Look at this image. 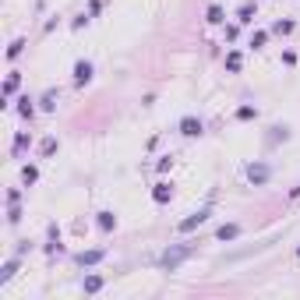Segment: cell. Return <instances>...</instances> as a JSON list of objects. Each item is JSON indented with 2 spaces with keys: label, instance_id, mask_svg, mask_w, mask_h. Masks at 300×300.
Listing matches in <instances>:
<instances>
[{
  "label": "cell",
  "instance_id": "cell-1",
  "mask_svg": "<svg viewBox=\"0 0 300 300\" xmlns=\"http://www.w3.org/2000/svg\"><path fill=\"white\" fill-rule=\"evenodd\" d=\"M191 254H194V247H191V244H173L170 251H163V258H159V265L173 272V268H177V265H180L184 258H191Z\"/></svg>",
  "mask_w": 300,
  "mask_h": 300
},
{
  "label": "cell",
  "instance_id": "cell-2",
  "mask_svg": "<svg viewBox=\"0 0 300 300\" xmlns=\"http://www.w3.org/2000/svg\"><path fill=\"white\" fill-rule=\"evenodd\" d=\"M209 216H212V209H209V205H205V209H198V212H191L184 223H177V233H191V230H198Z\"/></svg>",
  "mask_w": 300,
  "mask_h": 300
},
{
  "label": "cell",
  "instance_id": "cell-3",
  "mask_svg": "<svg viewBox=\"0 0 300 300\" xmlns=\"http://www.w3.org/2000/svg\"><path fill=\"white\" fill-rule=\"evenodd\" d=\"M92 71H95L92 60H78V64H74V88H85V85L92 81Z\"/></svg>",
  "mask_w": 300,
  "mask_h": 300
},
{
  "label": "cell",
  "instance_id": "cell-4",
  "mask_svg": "<svg viewBox=\"0 0 300 300\" xmlns=\"http://www.w3.org/2000/svg\"><path fill=\"white\" fill-rule=\"evenodd\" d=\"M202 131H205V124H202L198 117H184V120H180V134H184V138H198Z\"/></svg>",
  "mask_w": 300,
  "mask_h": 300
},
{
  "label": "cell",
  "instance_id": "cell-5",
  "mask_svg": "<svg viewBox=\"0 0 300 300\" xmlns=\"http://www.w3.org/2000/svg\"><path fill=\"white\" fill-rule=\"evenodd\" d=\"M103 258H106V251H103V247H92V251H81V254H78V265H81V268H92V265H99Z\"/></svg>",
  "mask_w": 300,
  "mask_h": 300
},
{
  "label": "cell",
  "instance_id": "cell-6",
  "mask_svg": "<svg viewBox=\"0 0 300 300\" xmlns=\"http://www.w3.org/2000/svg\"><path fill=\"white\" fill-rule=\"evenodd\" d=\"M268 173H272V170H268L265 163H251V166H247V180H251V184H265Z\"/></svg>",
  "mask_w": 300,
  "mask_h": 300
},
{
  "label": "cell",
  "instance_id": "cell-7",
  "mask_svg": "<svg viewBox=\"0 0 300 300\" xmlns=\"http://www.w3.org/2000/svg\"><path fill=\"white\" fill-rule=\"evenodd\" d=\"M170 198H173V184L163 180V184L152 187V202H156V205H170Z\"/></svg>",
  "mask_w": 300,
  "mask_h": 300
},
{
  "label": "cell",
  "instance_id": "cell-8",
  "mask_svg": "<svg viewBox=\"0 0 300 300\" xmlns=\"http://www.w3.org/2000/svg\"><path fill=\"white\" fill-rule=\"evenodd\" d=\"M240 67H244V53L240 50H230L226 53V71L230 74H240Z\"/></svg>",
  "mask_w": 300,
  "mask_h": 300
},
{
  "label": "cell",
  "instance_id": "cell-9",
  "mask_svg": "<svg viewBox=\"0 0 300 300\" xmlns=\"http://www.w3.org/2000/svg\"><path fill=\"white\" fill-rule=\"evenodd\" d=\"M95 226H99L103 233H113V230H117V216H113V212H99V216H95Z\"/></svg>",
  "mask_w": 300,
  "mask_h": 300
},
{
  "label": "cell",
  "instance_id": "cell-10",
  "mask_svg": "<svg viewBox=\"0 0 300 300\" xmlns=\"http://www.w3.org/2000/svg\"><path fill=\"white\" fill-rule=\"evenodd\" d=\"M216 237H219V240H237V237H240V226H237V223H223V226L216 230Z\"/></svg>",
  "mask_w": 300,
  "mask_h": 300
},
{
  "label": "cell",
  "instance_id": "cell-11",
  "mask_svg": "<svg viewBox=\"0 0 300 300\" xmlns=\"http://www.w3.org/2000/svg\"><path fill=\"white\" fill-rule=\"evenodd\" d=\"M205 22H209V25H223V22H226V11H223L219 4H212V8L205 11Z\"/></svg>",
  "mask_w": 300,
  "mask_h": 300
},
{
  "label": "cell",
  "instance_id": "cell-12",
  "mask_svg": "<svg viewBox=\"0 0 300 300\" xmlns=\"http://www.w3.org/2000/svg\"><path fill=\"white\" fill-rule=\"evenodd\" d=\"M254 15H258V8H254V4H240L237 22H240V25H251V22H254Z\"/></svg>",
  "mask_w": 300,
  "mask_h": 300
},
{
  "label": "cell",
  "instance_id": "cell-13",
  "mask_svg": "<svg viewBox=\"0 0 300 300\" xmlns=\"http://www.w3.org/2000/svg\"><path fill=\"white\" fill-rule=\"evenodd\" d=\"M57 103H60V92L57 88H50V92H43V99H39V106L50 113V110H57Z\"/></svg>",
  "mask_w": 300,
  "mask_h": 300
},
{
  "label": "cell",
  "instance_id": "cell-14",
  "mask_svg": "<svg viewBox=\"0 0 300 300\" xmlns=\"http://www.w3.org/2000/svg\"><path fill=\"white\" fill-rule=\"evenodd\" d=\"M29 145H32V134H25V131H18V134H15V156H22V152H25V148H29Z\"/></svg>",
  "mask_w": 300,
  "mask_h": 300
},
{
  "label": "cell",
  "instance_id": "cell-15",
  "mask_svg": "<svg viewBox=\"0 0 300 300\" xmlns=\"http://www.w3.org/2000/svg\"><path fill=\"white\" fill-rule=\"evenodd\" d=\"M81 286H85V293H99L103 289V275H85Z\"/></svg>",
  "mask_w": 300,
  "mask_h": 300
},
{
  "label": "cell",
  "instance_id": "cell-16",
  "mask_svg": "<svg viewBox=\"0 0 300 300\" xmlns=\"http://www.w3.org/2000/svg\"><path fill=\"white\" fill-rule=\"evenodd\" d=\"M18 81H22L18 74H8V81H4V99H11V95L18 92Z\"/></svg>",
  "mask_w": 300,
  "mask_h": 300
},
{
  "label": "cell",
  "instance_id": "cell-17",
  "mask_svg": "<svg viewBox=\"0 0 300 300\" xmlns=\"http://www.w3.org/2000/svg\"><path fill=\"white\" fill-rule=\"evenodd\" d=\"M22 180H25V187H29V184H36V180H39V170H36L32 163H29V166H22Z\"/></svg>",
  "mask_w": 300,
  "mask_h": 300
},
{
  "label": "cell",
  "instance_id": "cell-18",
  "mask_svg": "<svg viewBox=\"0 0 300 300\" xmlns=\"http://www.w3.org/2000/svg\"><path fill=\"white\" fill-rule=\"evenodd\" d=\"M15 272H18V258H11V261H8L4 268H0V282H8V279H11Z\"/></svg>",
  "mask_w": 300,
  "mask_h": 300
},
{
  "label": "cell",
  "instance_id": "cell-19",
  "mask_svg": "<svg viewBox=\"0 0 300 300\" xmlns=\"http://www.w3.org/2000/svg\"><path fill=\"white\" fill-rule=\"evenodd\" d=\"M22 50H25V39H15V43L8 46V60H18V57H22Z\"/></svg>",
  "mask_w": 300,
  "mask_h": 300
},
{
  "label": "cell",
  "instance_id": "cell-20",
  "mask_svg": "<svg viewBox=\"0 0 300 300\" xmlns=\"http://www.w3.org/2000/svg\"><path fill=\"white\" fill-rule=\"evenodd\" d=\"M18 113H22L25 120H32V117H36V106H32V99H29V95L22 99V106H18Z\"/></svg>",
  "mask_w": 300,
  "mask_h": 300
},
{
  "label": "cell",
  "instance_id": "cell-21",
  "mask_svg": "<svg viewBox=\"0 0 300 300\" xmlns=\"http://www.w3.org/2000/svg\"><path fill=\"white\" fill-rule=\"evenodd\" d=\"M265 43H268V32H261V29H258V32H251V46H254V50H261Z\"/></svg>",
  "mask_w": 300,
  "mask_h": 300
},
{
  "label": "cell",
  "instance_id": "cell-22",
  "mask_svg": "<svg viewBox=\"0 0 300 300\" xmlns=\"http://www.w3.org/2000/svg\"><path fill=\"white\" fill-rule=\"evenodd\" d=\"M237 120H258V110L254 106H240L237 110Z\"/></svg>",
  "mask_w": 300,
  "mask_h": 300
},
{
  "label": "cell",
  "instance_id": "cell-23",
  "mask_svg": "<svg viewBox=\"0 0 300 300\" xmlns=\"http://www.w3.org/2000/svg\"><path fill=\"white\" fill-rule=\"evenodd\" d=\"M272 32H279V36H289V32H293V22H289V18H286V22H275V25H272Z\"/></svg>",
  "mask_w": 300,
  "mask_h": 300
},
{
  "label": "cell",
  "instance_id": "cell-24",
  "mask_svg": "<svg viewBox=\"0 0 300 300\" xmlns=\"http://www.w3.org/2000/svg\"><path fill=\"white\" fill-rule=\"evenodd\" d=\"M39 152H43V156H53V152H57V138H46V141L39 145Z\"/></svg>",
  "mask_w": 300,
  "mask_h": 300
},
{
  "label": "cell",
  "instance_id": "cell-25",
  "mask_svg": "<svg viewBox=\"0 0 300 300\" xmlns=\"http://www.w3.org/2000/svg\"><path fill=\"white\" fill-rule=\"evenodd\" d=\"M18 219H22V209H18V205H8V223H11V226H15V223H18Z\"/></svg>",
  "mask_w": 300,
  "mask_h": 300
},
{
  "label": "cell",
  "instance_id": "cell-26",
  "mask_svg": "<svg viewBox=\"0 0 300 300\" xmlns=\"http://www.w3.org/2000/svg\"><path fill=\"white\" fill-rule=\"evenodd\" d=\"M170 166H173V159H170V156H163V159H159V163H156V170H159V173H166V170H170Z\"/></svg>",
  "mask_w": 300,
  "mask_h": 300
},
{
  "label": "cell",
  "instance_id": "cell-27",
  "mask_svg": "<svg viewBox=\"0 0 300 300\" xmlns=\"http://www.w3.org/2000/svg\"><path fill=\"white\" fill-rule=\"evenodd\" d=\"M18 202H22V191L11 187V191H8V205H18Z\"/></svg>",
  "mask_w": 300,
  "mask_h": 300
},
{
  "label": "cell",
  "instance_id": "cell-28",
  "mask_svg": "<svg viewBox=\"0 0 300 300\" xmlns=\"http://www.w3.org/2000/svg\"><path fill=\"white\" fill-rule=\"evenodd\" d=\"M289 198H300V187H293V191H289Z\"/></svg>",
  "mask_w": 300,
  "mask_h": 300
},
{
  "label": "cell",
  "instance_id": "cell-29",
  "mask_svg": "<svg viewBox=\"0 0 300 300\" xmlns=\"http://www.w3.org/2000/svg\"><path fill=\"white\" fill-rule=\"evenodd\" d=\"M296 254H300V247H296Z\"/></svg>",
  "mask_w": 300,
  "mask_h": 300
}]
</instances>
